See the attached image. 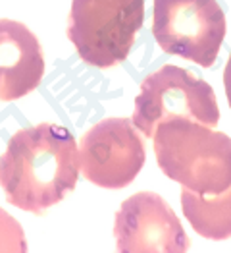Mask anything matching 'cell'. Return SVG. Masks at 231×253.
Segmentation results:
<instances>
[{
    "mask_svg": "<svg viewBox=\"0 0 231 253\" xmlns=\"http://www.w3.org/2000/svg\"><path fill=\"white\" fill-rule=\"evenodd\" d=\"M181 209L193 230L214 242L231 238V186L222 193H195L183 188Z\"/></svg>",
    "mask_w": 231,
    "mask_h": 253,
    "instance_id": "obj_9",
    "label": "cell"
},
{
    "mask_svg": "<svg viewBox=\"0 0 231 253\" xmlns=\"http://www.w3.org/2000/svg\"><path fill=\"white\" fill-rule=\"evenodd\" d=\"M154 155L169 180L195 193H222L231 186V137L191 120L156 127Z\"/></svg>",
    "mask_w": 231,
    "mask_h": 253,
    "instance_id": "obj_2",
    "label": "cell"
},
{
    "mask_svg": "<svg viewBox=\"0 0 231 253\" xmlns=\"http://www.w3.org/2000/svg\"><path fill=\"white\" fill-rule=\"evenodd\" d=\"M79 147L64 126L42 122L16 131L0 155V186L21 211H48L75 190Z\"/></svg>",
    "mask_w": 231,
    "mask_h": 253,
    "instance_id": "obj_1",
    "label": "cell"
},
{
    "mask_svg": "<svg viewBox=\"0 0 231 253\" xmlns=\"http://www.w3.org/2000/svg\"><path fill=\"white\" fill-rule=\"evenodd\" d=\"M44 76V52L37 35L21 21L0 20V101L33 93Z\"/></svg>",
    "mask_w": 231,
    "mask_h": 253,
    "instance_id": "obj_8",
    "label": "cell"
},
{
    "mask_svg": "<svg viewBox=\"0 0 231 253\" xmlns=\"http://www.w3.org/2000/svg\"><path fill=\"white\" fill-rule=\"evenodd\" d=\"M226 25L218 0H154L152 35L158 46L202 68L216 62Z\"/></svg>",
    "mask_w": 231,
    "mask_h": 253,
    "instance_id": "obj_5",
    "label": "cell"
},
{
    "mask_svg": "<svg viewBox=\"0 0 231 253\" xmlns=\"http://www.w3.org/2000/svg\"><path fill=\"white\" fill-rule=\"evenodd\" d=\"M224 87H226V97H228V103L231 108V52H230V60L226 64V70H224Z\"/></svg>",
    "mask_w": 231,
    "mask_h": 253,
    "instance_id": "obj_11",
    "label": "cell"
},
{
    "mask_svg": "<svg viewBox=\"0 0 231 253\" xmlns=\"http://www.w3.org/2000/svg\"><path fill=\"white\" fill-rule=\"evenodd\" d=\"M0 252H27L25 234H23L21 224L12 214H8L2 209H0Z\"/></svg>",
    "mask_w": 231,
    "mask_h": 253,
    "instance_id": "obj_10",
    "label": "cell"
},
{
    "mask_svg": "<svg viewBox=\"0 0 231 253\" xmlns=\"http://www.w3.org/2000/svg\"><path fill=\"white\" fill-rule=\"evenodd\" d=\"M145 143L131 118H104L79 141L85 180L106 190L129 186L145 165Z\"/></svg>",
    "mask_w": 231,
    "mask_h": 253,
    "instance_id": "obj_6",
    "label": "cell"
},
{
    "mask_svg": "<svg viewBox=\"0 0 231 253\" xmlns=\"http://www.w3.org/2000/svg\"><path fill=\"white\" fill-rule=\"evenodd\" d=\"M116 246L122 253H183L189 238L173 209L154 191L126 199L116 214Z\"/></svg>",
    "mask_w": 231,
    "mask_h": 253,
    "instance_id": "obj_7",
    "label": "cell"
},
{
    "mask_svg": "<svg viewBox=\"0 0 231 253\" xmlns=\"http://www.w3.org/2000/svg\"><path fill=\"white\" fill-rule=\"evenodd\" d=\"M145 21V0H71L67 37L95 68L124 62Z\"/></svg>",
    "mask_w": 231,
    "mask_h": 253,
    "instance_id": "obj_3",
    "label": "cell"
},
{
    "mask_svg": "<svg viewBox=\"0 0 231 253\" xmlns=\"http://www.w3.org/2000/svg\"><path fill=\"white\" fill-rule=\"evenodd\" d=\"M179 118L216 127L220 108L208 82L195 78L185 68L166 64L141 84L131 120L143 135L152 137L162 122Z\"/></svg>",
    "mask_w": 231,
    "mask_h": 253,
    "instance_id": "obj_4",
    "label": "cell"
}]
</instances>
